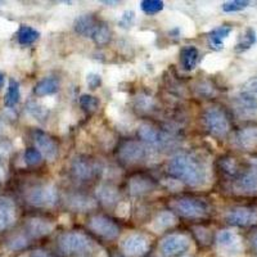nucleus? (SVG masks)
<instances>
[{
	"label": "nucleus",
	"instance_id": "obj_34",
	"mask_svg": "<svg viewBox=\"0 0 257 257\" xmlns=\"http://www.w3.org/2000/svg\"><path fill=\"white\" fill-rule=\"evenodd\" d=\"M80 107L84 109L85 112H95L99 107V100L96 99L95 96L90 95V94H82L79 99Z\"/></svg>",
	"mask_w": 257,
	"mask_h": 257
},
{
	"label": "nucleus",
	"instance_id": "obj_26",
	"mask_svg": "<svg viewBox=\"0 0 257 257\" xmlns=\"http://www.w3.org/2000/svg\"><path fill=\"white\" fill-rule=\"evenodd\" d=\"M231 31L233 29L230 26H219L213 29L207 36L211 48L215 50H221L224 48V40L230 35Z\"/></svg>",
	"mask_w": 257,
	"mask_h": 257
},
{
	"label": "nucleus",
	"instance_id": "obj_32",
	"mask_svg": "<svg viewBox=\"0 0 257 257\" xmlns=\"http://www.w3.org/2000/svg\"><path fill=\"white\" fill-rule=\"evenodd\" d=\"M6 245L9 251H24L27 245H29V239H27L25 234H15L11 238H8V240L6 242Z\"/></svg>",
	"mask_w": 257,
	"mask_h": 257
},
{
	"label": "nucleus",
	"instance_id": "obj_10",
	"mask_svg": "<svg viewBox=\"0 0 257 257\" xmlns=\"http://www.w3.org/2000/svg\"><path fill=\"white\" fill-rule=\"evenodd\" d=\"M89 228L99 237L107 240H113L120 235V228L118 225L103 215H96L89 220Z\"/></svg>",
	"mask_w": 257,
	"mask_h": 257
},
{
	"label": "nucleus",
	"instance_id": "obj_51",
	"mask_svg": "<svg viewBox=\"0 0 257 257\" xmlns=\"http://www.w3.org/2000/svg\"><path fill=\"white\" fill-rule=\"evenodd\" d=\"M113 257H125V256H122V254H113Z\"/></svg>",
	"mask_w": 257,
	"mask_h": 257
},
{
	"label": "nucleus",
	"instance_id": "obj_49",
	"mask_svg": "<svg viewBox=\"0 0 257 257\" xmlns=\"http://www.w3.org/2000/svg\"><path fill=\"white\" fill-rule=\"evenodd\" d=\"M6 178V171H4L3 166H0V180H3Z\"/></svg>",
	"mask_w": 257,
	"mask_h": 257
},
{
	"label": "nucleus",
	"instance_id": "obj_27",
	"mask_svg": "<svg viewBox=\"0 0 257 257\" xmlns=\"http://www.w3.org/2000/svg\"><path fill=\"white\" fill-rule=\"evenodd\" d=\"M198 57L199 52L196 47H185L181 49L180 52V62L183 68L187 71H193L197 67V63H198Z\"/></svg>",
	"mask_w": 257,
	"mask_h": 257
},
{
	"label": "nucleus",
	"instance_id": "obj_1",
	"mask_svg": "<svg viewBox=\"0 0 257 257\" xmlns=\"http://www.w3.org/2000/svg\"><path fill=\"white\" fill-rule=\"evenodd\" d=\"M167 171L174 179L189 187H201L207 181V166L194 153H179L169 162Z\"/></svg>",
	"mask_w": 257,
	"mask_h": 257
},
{
	"label": "nucleus",
	"instance_id": "obj_31",
	"mask_svg": "<svg viewBox=\"0 0 257 257\" xmlns=\"http://www.w3.org/2000/svg\"><path fill=\"white\" fill-rule=\"evenodd\" d=\"M111 36H112V32L109 30V27L104 24H99L98 27H96L95 32L93 34L91 39L94 40L96 45H105L108 44L109 40H111Z\"/></svg>",
	"mask_w": 257,
	"mask_h": 257
},
{
	"label": "nucleus",
	"instance_id": "obj_11",
	"mask_svg": "<svg viewBox=\"0 0 257 257\" xmlns=\"http://www.w3.org/2000/svg\"><path fill=\"white\" fill-rule=\"evenodd\" d=\"M138 135L146 146L155 147V148H164L173 141L171 137H169L166 133L160 132L155 126L149 125V123H143V125L139 126Z\"/></svg>",
	"mask_w": 257,
	"mask_h": 257
},
{
	"label": "nucleus",
	"instance_id": "obj_40",
	"mask_svg": "<svg viewBox=\"0 0 257 257\" xmlns=\"http://www.w3.org/2000/svg\"><path fill=\"white\" fill-rule=\"evenodd\" d=\"M135 18H137V16H135L134 11H125V12L120 16L118 21H117V24H118L120 27H122V29H130L132 26H134Z\"/></svg>",
	"mask_w": 257,
	"mask_h": 257
},
{
	"label": "nucleus",
	"instance_id": "obj_9",
	"mask_svg": "<svg viewBox=\"0 0 257 257\" xmlns=\"http://www.w3.org/2000/svg\"><path fill=\"white\" fill-rule=\"evenodd\" d=\"M238 109L245 114L253 113L257 109V76L251 77L242 85Z\"/></svg>",
	"mask_w": 257,
	"mask_h": 257
},
{
	"label": "nucleus",
	"instance_id": "obj_52",
	"mask_svg": "<svg viewBox=\"0 0 257 257\" xmlns=\"http://www.w3.org/2000/svg\"><path fill=\"white\" fill-rule=\"evenodd\" d=\"M22 257H24V256H22Z\"/></svg>",
	"mask_w": 257,
	"mask_h": 257
},
{
	"label": "nucleus",
	"instance_id": "obj_22",
	"mask_svg": "<svg viewBox=\"0 0 257 257\" xmlns=\"http://www.w3.org/2000/svg\"><path fill=\"white\" fill-rule=\"evenodd\" d=\"M175 224V213L171 212V211H161L157 216L153 219V221L151 222L149 228L152 229L153 231H156V233H162V231L167 230V229L173 228Z\"/></svg>",
	"mask_w": 257,
	"mask_h": 257
},
{
	"label": "nucleus",
	"instance_id": "obj_14",
	"mask_svg": "<svg viewBox=\"0 0 257 257\" xmlns=\"http://www.w3.org/2000/svg\"><path fill=\"white\" fill-rule=\"evenodd\" d=\"M225 219L234 226H249L257 221V212L251 207H235L226 213Z\"/></svg>",
	"mask_w": 257,
	"mask_h": 257
},
{
	"label": "nucleus",
	"instance_id": "obj_2",
	"mask_svg": "<svg viewBox=\"0 0 257 257\" xmlns=\"http://www.w3.org/2000/svg\"><path fill=\"white\" fill-rule=\"evenodd\" d=\"M58 249L66 256L85 253L91 249V240L77 231L64 233L58 238Z\"/></svg>",
	"mask_w": 257,
	"mask_h": 257
},
{
	"label": "nucleus",
	"instance_id": "obj_37",
	"mask_svg": "<svg viewBox=\"0 0 257 257\" xmlns=\"http://www.w3.org/2000/svg\"><path fill=\"white\" fill-rule=\"evenodd\" d=\"M135 105L137 108L142 112L151 111L155 105V102L151 96H148L147 94H139L138 96H135Z\"/></svg>",
	"mask_w": 257,
	"mask_h": 257
},
{
	"label": "nucleus",
	"instance_id": "obj_36",
	"mask_svg": "<svg viewBox=\"0 0 257 257\" xmlns=\"http://www.w3.org/2000/svg\"><path fill=\"white\" fill-rule=\"evenodd\" d=\"M26 111L36 120H43L47 116V107L39 104L38 102H29L26 105Z\"/></svg>",
	"mask_w": 257,
	"mask_h": 257
},
{
	"label": "nucleus",
	"instance_id": "obj_23",
	"mask_svg": "<svg viewBox=\"0 0 257 257\" xmlns=\"http://www.w3.org/2000/svg\"><path fill=\"white\" fill-rule=\"evenodd\" d=\"M237 146L244 151L253 149L257 146V127H244L235 134Z\"/></svg>",
	"mask_w": 257,
	"mask_h": 257
},
{
	"label": "nucleus",
	"instance_id": "obj_48",
	"mask_svg": "<svg viewBox=\"0 0 257 257\" xmlns=\"http://www.w3.org/2000/svg\"><path fill=\"white\" fill-rule=\"evenodd\" d=\"M251 242H252V244H253L254 248L257 249V230L252 233V235H251Z\"/></svg>",
	"mask_w": 257,
	"mask_h": 257
},
{
	"label": "nucleus",
	"instance_id": "obj_42",
	"mask_svg": "<svg viewBox=\"0 0 257 257\" xmlns=\"http://www.w3.org/2000/svg\"><path fill=\"white\" fill-rule=\"evenodd\" d=\"M220 61L221 59L219 58V57L216 56H207L205 59H203V62H202V67L205 68L206 71H210V72H213V71L219 70V68H221L220 66Z\"/></svg>",
	"mask_w": 257,
	"mask_h": 257
},
{
	"label": "nucleus",
	"instance_id": "obj_25",
	"mask_svg": "<svg viewBox=\"0 0 257 257\" xmlns=\"http://www.w3.org/2000/svg\"><path fill=\"white\" fill-rule=\"evenodd\" d=\"M59 90V81L57 77H45L40 80L34 88V94L36 96H48L56 94Z\"/></svg>",
	"mask_w": 257,
	"mask_h": 257
},
{
	"label": "nucleus",
	"instance_id": "obj_18",
	"mask_svg": "<svg viewBox=\"0 0 257 257\" xmlns=\"http://www.w3.org/2000/svg\"><path fill=\"white\" fill-rule=\"evenodd\" d=\"M71 171H72L75 178L86 181L90 180L94 176V174H95V167L86 158L76 157L73 158L72 162H71Z\"/></svg>",
	"mask_w": 257,
	"mask_h": 257
},
{
	"label": "nucleus",
	"instance_id": "obj_35",
	"mask_svg": "<svg viewBox=\"0 0 257 257\" xmlns=\"http://www.w3.org/2000/svg\"><path fill=\"white\" fill-rule=\"evenodd\" d=\"M142 11L146 15H157L164 9V2L161 0H144L142 2Z\"/></svg>",
	"mask_w": 257,
	"mask_h": 257
},
{
	"label": "nucleus",
	"instance_id": "obj_30",
	"mask_svg": "<svg viewBox=\"0 0 257 257\" xmlns=\"http://www.w3.org/2000/svg\"><path fill=\"white\" fill-rule=\"evenodd\" d=\"M254 43H256V32H254L253 29L248 27V29H245V31L239 36V40H238L237 45H235V52H245V50H248Z\"/></svg>",
	"mask_w": 257,
	"mask_h": 257
},
{
	"label": "nucleus",
	"instance_id": "obj_43",
	"mask_svg": "<svg viewBox=\"0 0 257 257\" xmlns=\"http://www.w3.org/2000/svg\"><path fill=\"white\" fill-rule=\"evenodd\" d=\"M130 211H132L130 203L126 201H120L116 206V216L120 217V219H127Z\"/></svg>",
	"mask_w": 257,
	"mask_h": 257
},
{
	"label": "nucleus",
	"instance_id": "obj_16",
	"mask_svg": "<svg viewBox=\"0 0 257 257\" xmlns=\"http://www.w3.org/2000/svg\"><path fill=\"white\" fill-rule=\"evenodd\" d=\"M66 205L71 210L77 211V212H86V211H91L96 207V201L86 194L72 193L66 198Z\"/></svg>",
	"mask_w": 257,
	"mask_h": 257
},
{
	"label": "nucleus",
	"instance_id": "obj_39",
	"mask_svg": "<svg viewBox=\"0 0 257 257\" xmlns=\"http://www.w3.org/2000/svg\"><path fill=\"white\" fill-rule=\"evenodd\" d=\"M43 160V155L36 148H29L25 152V162L29 166H38Z\"/></svg>",
	"mask_w": 257,
	"mask_h": 257
},
{
	"label": "nucleus",
	"instance_id": "obj_12",
	"mask_svg": "<svg viewBox=\"0 0 257 257\" xmlns=\"http://www.w3.org/2000/svg\"><path fill=\"white\" fill-rule=\"evenodd\" d=\"M189 248V239L184 234H169L160 244L161 252L166 257H174L184 253Z\"/></svg>",
	"mask_w": 257,
	"mask_h": 257
},
{
	"label": "nucleus",
	"instance_id": "obj_3",
	"mask_svg": "<svg viewBox=\"0 0 257 257\" xmlns=\"http://www.w3.org/2000/svg\"><path fill=\"white\" fill-rule=\"evenodd\" d=\"M26 201L35 207H52L58 201V192L52 184L36 185L27 190Z\"/></svg>",
	"mask_w": 257,
	"mask_h": 257
},
{
	"label": "nucleus",
	"instance_id": "obj_50",
	"mask_svg": "<svg viewBox=\"0 0 257 257\" xmlns=\"http://www.w3.org/2000/svg\"><path fill=\"white\" fill-rule=\"evenodd\" d=\"M3 84H4V75L3 72H0V88L3 86Z\"/></svg>",
	"mask_w": 257,
	"mask_h": 257
},
{
	"label": "nucleus",
	"instance_id": "obj_19",
	"mask_svg": "<svg viewBox=\"0 0 257 257\" xmlns=\"http://www.w3.org/2000/svg\"><path fill=\"white\" fill-rule=\"evenodd\" d=\"M54 229L53 224L48 220L40 219V217H34V219L27 220L26 231L31 238H41L50 234Z\"/></svg>",
	"mask_w": 257,
	"mask_h": 257
},
{
	"label": "nucleus",
	"instance_id": "obj_17",
	"mask_svg": "<svg viewBox=\"0 0 257 257\" xmlns=\"http://www.w3.org/2000/svg\"><path fill=\"white\" fill-rule=\"evenodd\" d=\"M16 221L15 202L7 197H0V231L12 226Z\"/></svg>",
	"mask_w": 257,
	"mask_h": 257
},
{
	"label": "nucleus",
	"instance_id": "obj_38",
	"mask_svg": "<svg viewBox=\"0 0 257 257\" xmlns=\"http://www.w3.org/2000/svg\"><path fill=\"white\" fill-rule=\"evenodd\" d=\"M248 6L249 2H245V0H233V2H228V3L222 4V11L225 13L240 12V11L245 9Z\"/></svg>",
	"mask_w": 257,
	"mask_h": 257
},
{
	"label": "nucleus",
	"instance_id": "obj_29",
	"mask_svg": "<svg viewBox=\"0 0 257 257\" xmlns=\"http://www.w3.org/2000/svg\"><path fill=\"white\" fill-rule=\"evenodd\" d=\"M21 98V90H20V84H18L17 80L12 79L9 81L8 90H7L6 96H4V104L9 108H12L20 102Z\"/></svg>",
	"mask_w": 257,
	"mask_h": 257
},
{
	"label": "nucleus",
	"instance_id": "obj_28",
	"mask_svg": "<svg viewBox=\"0 0 257 257\" xmlns=\"http://www.w3.org/2000/svg\"><path fill=\"white\" fill-rule=\"evenodd\" d=\"M17 38L18 43L21 45H31L35 41H38V39L40 38V32L36 29H34V27L24 25V26H21L20 30H18Z\"/></svg>",
	"mask_w": 257,
	"mask_h": 257
},
{
	"label": "nucleus",
	"instance_id": "obj_47",
	"mask_svg": "<svg viewBox=\"0 0 257 257\" xmlns=\"http://www.w3.org/2000/svg\"><path fill=\"white\" fill-rule=\"evenodd\" d=\"M31 257H52L47 251H41V249H36V251L32 252Z\"/></svg>",
	"mask_w": 257,
	"mask_h": 257
},
{
	"label": "nucleus",
	"instance_id": "obj_5",
	"mask_svg": "<svg viewBox=\"0 0 257 257\" xmlns=\"http://www.w3.org/2000/svg\"><path fill=\"white\" fill-rule=\"evenodd\" d=\"M217 251L224 256H238L243 252L242 238L235 231L220 230L215 238Z\"/></svg>",
	"mask_w": 257,
	"mask_h": 257
},
{
	"label": "nucleus",
	"instance_id": "obj_4",
	"mask_svg": "<svg viewBox=\"0 0 257 257\" xmlns=\"http://www.w3.org/2000/svg\"><path fill=\"white\" fill-rule=\"evenodd\" d=\"M174 211L187 219H202L207 216L208 207L205 202L194 198H179L170 203Z\"/></svg>",
	"mask_w": 257,
	"mask_h": 257
},
{
	"label": "nucleus",
	"instance_id": "obj_13",
	"mask_svg": "<svg viewBox=\"0 0 257 257\" xmlns=\"http://www.w3.org/2000/svg\"><path fill=\"white\" fill-rule=\"evenodd\" d=\"M32 137H34V143H35L36 149L48 161H54L58 157V146L47 133L43 132V130H35Z\"/></svg>",
	"mask_w": 257,
	"mask_h": 257
},
{
	"label": "nucleus",
	"instance_id": "obj_8",
	"mask_svg": "<svg viewBox=\"0 0 257 257\" xmlns=\"http://www.w3.org/2000/svg\"><path fill=\"white\" fill-rule=\"evenodd\" d=\"M151 242L147 235L141 233H132L126 235L121 242V249L123 254L128 257H142L148 253Z\"/></svg>",
	"mask_w": 257,
	"mask_h": 257
},
{
	"label": "nucleus",
	"instance_id": "obj_7",
	"mask_svg": "<svg viewBox=\"0 0 257 257\" xmlns=\"http://www.w3.org/2000/svg\"><path fill=\"white\" fill-rule=\"evenodd\" d=\"M148 155V148L143 142L137 141H126L118 147L117 156L122 161L123 164L132 165L137 162H142L146 160Z\"/></svg>",
	"mask_w": 257,
	"mask_h": 257
},
{
	"label": "nucleus",
	"instance_id": "obj_15",
	"mask_svg": "<svg viewBox=\"0 0 257 257\" xmlns=\"http://www.w3.org/2000/svg\"><path fill=\"white\" fill-rule=\"evenodd\" d=\"M235 188L242 193L257 192V158L251 161L248 170L243 171L235 181Z\"/></svg>",
	"mask_w": 257,
	"mask_h": 257
},
{
	"label": "nucleus",
	"instance_id": "obj_46",
	"mask_svg": "<svg viewBox=\"0 0 257 257\" xmlns=\"http://www.w3.org/2000/svg\"><path fill=\"white\" fill-rule=\"evenodd\" d=\"M11 152V144L8 142H0V157H6Z\"/></svg>",
	"mask_w": 257,
	"mask_h": 257
},
{
	"label": "nucleus",
	"instance_id": "obj_44",
	"mask_svg": "<svg viewBox=\"0 0 257 257\" xmlns=\"http://www.w3.org/2000/svg\"><path fill=\"white\" fill-rule=\"evenodd\" d=\"M135 38H137V40L139 41L141 44L147 45L153 43V40H155V34H153L152 31H141L138 32L137 35H135Z\"/></svg>",
	"mask_w": 257,
	"mask_h": 257
},
{
	"label": "nucleus",
	"instance_id": "obj_21",
	"mask_svg": "<svg viewBox=\"0 0 257 257\" xmlns=\"http://www.w3.org/2000/svg\"><path fill=\"white\" fill-rule=\"evenodd\" d=\"M98 25H99V22H96L95 18L91 17L90 15H82L75 20L73 29L79 35L85 36V38H91Z\"/></svg>",
	"mask_w": 257,
	"mask_h": 257
},
{
	"label": "nucleus",
	"instance_id": "obj_6",
	"mask_svg": "<svg viewBox=\"0 0 257 257\" xmlns=\"http://www.w3.org/2000/svg\"><path fill=\"white\" fill-rule=\"evenodd\" d=\"M203 121L208 132L215 137H225L230 128V123L225 112L216 107H212L205 112Z\"/></svg>",
	"mask_w": 257,
	"mask_h": 257
},
{
	"label": "nucleus",
	"instance_id": "obj_33",
	"mask_svg": "<svg viewBox=\"0 0 257 257\" xmlns=\"http://www.w3.org/2000/svg\"><path fill=\"white\" fill-rule=\"evenodd\" d=\"M220 169L224 171L226 175L234 176L239 173V165H238L237 160L233 157H225L221 158L220 161Z\"/></svg>",
	"mask_w": 257,
	"mask_h": 257
},
{
	"label": "nucleus",
	"instance_id": "obj_20",
	"mask_svg": "<svg viewBox=\"0 0 257 257\" xmlns=\"http://www.w3.org/2000/svg\"><path fill=\"white\" fill-rule=\"evenodd\" d=\"M155 189L152 179L144 175H135L128 180V192L132 196H143Z\"/></svg>",
	"mask_w": 257,
	"mask_h": 257
},
{
	"label": "nucleus",
	"instance_id": "obj_45",
	"mask_svg": "<svg viewBox=\"0 0 257 257\" xmlns=\"http://www.w3.org/2000/svg\"><path fill=\"white\" fill-rule=\"evenodd\" d=\"M86 84H88L90 89H98L102 85V77L95 72L89 73L88 76H86Z\"/></svg>",
	"mask_w": 257,
	"mask_h": 257
},
{
	"label": "nucleus",
	"instance_id": "obj_24",
	"mask_svg": "<svg viewBox=\"0 0 257 257\" xmlns=\"http://www.w3.org/2000/svg\"><path fill=\"white\" fill-rule=\"evenodd\" d=\"M95 194L96 198L105 206L116 205V203H118V199H120V193H118L117 188L112 187V185H99L96 188Z\"/></svg>",
	"mask_w": 257,
	"mask_h": 257
},
{
	"label": "nucleus",
	"instance_id": "obj_41",
	"mask_svg": "<svg viewBox=\"0 0 257 257\" xmlns=\"http://www.w3.org/2000/svg\"><path fill=\"white\" fill-rule=\"evenodd\" d=\"M193 233L196 235L197 240L199 243H202V244L207 245L211 243V233L208 229L203 228V226H194L193 228Z\"/></svg>",
	"mask_w": 257,
	"mask_h": 257
}]
</instances>
